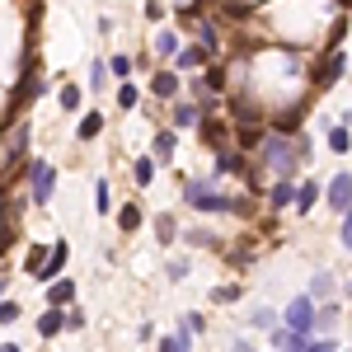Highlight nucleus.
Returning a JSON list of instances; mask_svg holds the SVG:
<instances>
[{
  "label": "nucleus",
  "instance_id": "aec40b11",
  "mask_svg": "<svg viewBox=\"0 0 352 352\" xmlns=\"http://www.w3.org/2000/svg\"><path fill=\"white\" fill-rule=\"evenodd\" d=\"M324 141H329V151H333V155H348V151H352V127L329 122V127H324Z\"/></svg>",
  "mask_w": 352,
  "mask_h": 352
},
{
  "label": "nucleus",
  "instance_id": "4468645a",
  "mask_svg": "<svg viewBox=\"0 0 352 352\" xmlns=\"http://www.w3.org/2000/svg\"><path fill=\"white\" fill-rule=\"evenodd\" d=\"M212 52L202 47V43H184V52L174 56V71H197V66H207Z\"/></svg>",
  "mask_w": 352,
  "mask_h": 352
},
{
  "label": "nucleus",
  "instance_id": "4c0bfd02",
  "mask_svg": "<svg viewBox=\"0 0 352 352\" xmlns=\"http://www.w3.org/2000/svg\"><path fill=\"white\" fill-rule=\"evenodd\" d=\"M146 19H151V24H160V19H164V5H160V0H146Z\"/></svg>",
  "mask_w": 352,
  "mask_h": 352
},
{
  "label": "nucleus",
  "instance_id": "e433bc0d",
  "mask_svg": "<svg viewBox=\"0 0 352 352\" xmlns=\"http://www.w3.org/2000/svg\"><path fill=\"white\" fill-rule=\"evenodd\" d=\"M184 240L188 244H217V235H207V230H184Z\"/></svg>",
  "mask_w": 352,
  "mask_h": 352
},
{
  "label": "nucleus",
  "instance_id": "f8f14e48",
  "mask_svg": "<svg viewBox=\"0 0 352 352\" xmlns=\"http://www.w3.org/2000/svg\"><path fill=\"white\" fill-rule=\"evenodd\" d=\"M151 52L160 56V66H164V61H174V56L184 52V33H174V28H160V33L151 38Z\"/></svg>",
  "mask_w": 352,
  "mask_h": 352
},
{
  "label": "nucleus",
  "instance_id": "ea45409f",
  "mask_svg": "<svg viewBox=\"0 0 352 352\" xmlns=\"http://www.w3.org/2000/svg\"><path fill=\"white\" fill-rule=\"evenodd\" d=\"M0 352H19V343H0Z\"/></svg>",
  "mask_w": 352,
  "mask_h": 352
},
{
  "label": "nucleus",
  "instance_id": "b1692460",
  "mask_svg": "<svg viewBox=\"0 0 352 352\" xmlns=\"http://www.w3.org/2000/svg\"><path fill=\"white\" fill-rule=\"evenodd\" d=\"M132 179H136V188H151V184H155V160H151V155L132 160Z\"/></svg>",
  "mask_w": 352,
  "mask_h": 352
},
{
  "label": "nucleus",
  "instance_id": "58836bf2",
  "mask_svg": "<svg viewBox=\"0 0 352 352\" xmlns=\"http://www.w3.org/2000/svg\"><path fill=\"white\" fill-rule=\"evenodd\" d=\"M230 352H254V348H249L244 338H235V343H230Z\"/></svg>",
  "mask_w": 352,
  "mask_h": 352
},
{
  "label": "nucleus",
  "instance_id": "393cba45",
  "mask_svg": "<svg viewBox=\"0 0 352 352\" xmlns=\"http://www.w3.org/2000/svg\"><path fill=\"white\" fill-rule=\"evenodd\" d=\"M113 99H118V109H122V113H132L136 104H141V94H136V85H132V80H118Z\"/></svg>",
  "mask_w": 352,
  "mask_h": 352
},
{
  "label": "nucleus",
  "instance_id": "f03ea898",
  "mask_svg": "<svg viewBox=\"0 0 352 352\" xmlns=\"http://www.w3.org/2000/svg\"><path fill=\"white\" fill-rule=\"evenodd\" d=\"M184 207H192V212H202V217H235L244 202L240 197H230V192H221L217 179H188L184 184Z\"/></svg>",
  "mask_w": 352,
  "mask_h": 352
},
{
  "label": "nucleus",
  "instance_id": "423d86ee",
  "mask_svg": "<svg viewBox=\"0 0 352 352\" xmlns=\"http://www.w3.org/2000/svg\"><path fill=\"white\" fill-rule=\"evenodd\" d=\"M66 263H71V244L56 240L52 249H47V258H43V263L33 268V277H38V282H56V277L66 272Z\"/></svg>",
  "mask_w": 352,
  "mask_h": 352
},
{
  "label": "nucleus",
  "instance_id": "6e6552de",
  "mask_svg": "<svg viewBox=\"0 0 352 352\" xmlns=\"http://www.w3.org/2000/svg\"><path fill=\"white\" fill-rule=\"evenodd\" d=\"M174 155H179V132H174V127H160V132L151 136V160L169 169V164H174Z\"/></svg>",
  "mask_w": 352,
  "mask_h": 352
},
{
  "label": "nucleus",
  "instance_id": "cd10ccee",
  "mask_svg": "<svg viewBox=\"0 0 352 352\" xmlns=\"http://www.w3.org/2000/svg\"><path fill=\"white\" fill-rule=\"evenodd\" d=\"M249 324L254 329H272V324H282V320H277L272 305H254V310H249Z\"/></svg>",
  "mask_w": 352,
  "mask_h": 352
},
{
  "label": "nucleus",
  "instance_id": "1a4fd4ad",
  "mask_svg": "<svg viewBox=\"0 0 352 352\" xmlns=\"http://www.w3.org/2000/svg\"><path fill=\"white\" fill-rule=\"evenodd\" d=\"M207 113L197 109V99H174V109H169V127L174 132H188V127H197Z\"/></svg>",
  "mask_w": 352,
  "mask_h": 352
},
{
  "label": "nucleus",
  "instance_id": "a19ab883",
  "mask_svg": "<svg viewBox=\"0 0 352 352\" xmlns=\"http://www.w3.org/2000/svg\"><path fill=\"white\" fill-rule=\"evenodd\" d=\"M343 292H348V300H352V277H348V287H343Z\"/></svg>",
  "mask_w": 352,
  "mask_h": 352
},
{
  "label": "nucleus",
  "instance_id": "c9c22d12",
  "mask_svg": "<svg viewBox=\"0 0 352 352\" xmlns=\"http://www.w3.org/2000/svg\"><path fill=\"white\" fill-rule=\"evenodd\" d=\"M66 329H71V333H80V329H85V310L71 305V310H66Z\"/></svg>",
  "mask_w": 352,
  "mask_h": 352
},
{
  "label": "nucleus",
  "instance_id": "a211bd4d",
  "mask_svg": "<svg viewBox=\"0 0 352 352\" xmlns=\"http://www.w3.org/2000/svg\"><path fill=\"white\" fill-rule=\"evenodd\" d=\"M56 333H66V310L47 305V310L38 315V338H56Z\"/></svg>",
  "mask_w": 352,
  "mask_h": 352
},
{
  "label": "nucleus",
  "instance_id": "9d476101",
  "mask_svg": "<svg viewBox=\"0 0 352 352\" xmlns=\"http://www.w3.org/2000/svg\"><path fill=\"white\" fill-rule=\"evenodd\" d=\"M151 94H155V99H179V94H184V76L169 71V66H160V71L151 76Z\"/></svg>",
  "mask_w": 352,
  "mask_h": 352
},
{
  "label": "nucleus",
  "instance_id": "72a5a7b5",
  "mask_svg": "<svg viewBox=\"0 0 352 352\" xmlns=\"http://www.w3.org/2000/svg\"><path fill=\"white\" fill-rule=\"evenodd\" d=\"M212 300H217V305H235V300H240V287H230V282H226V287L212 292Z\"/></svg>",
  "mask_w": 352,
  "mask_h": 352
},
{
  "label": "nucleus",
  "instance_id": "37998d69",
  "mask_svg": "<svg viewBox=\"0 0 352 352\" xmlns=\"http://www.w3.org/2000/svg\"><path fill=\"white\" fill-rule=\"evenodd\" d=\"M338 352H343V348H338Z\"/></svg>",
  "mask_w": 352,
  "mask_h": 352
},
{
  "label": "nucleus",
  "instance_id": "a878e982",
  "mask_svg": "<svg viewBox=\"0 0 352 352\" xmlns=\"http://www.w3.org/2000/svg\"><path fill=\"white\" fill-rule=\"evenodd\" d=\"M99 132H104V113H85L80 127H76V136H80V141H94Z\"/></svg>",
  "mask_w": 352,
  "mask_h": 352
},
{
  "label": "nucleus",
  "instance_id": "412c9836",
  "mask_svg": "<svg viewBox=\"0 0 352 352\" xmlns=\"http://www.w3.org/2000/svg\"><path fill=\"white\" fill-rule=\"evenodd\" d=\"M118 230H122V235H136V230H141V207H136V202H122V207H118Z\"/></svg>",
  "mask_w": 352,
  "mask_h": 352
},
{
  "label": "nucleus",
  "instance_id": "f3484780",
  "mask_svg": "<svg viewBox=\"0 0 352 352\" xmlns=\"http://www.w3.org/2000/svg\"><path fill=\"white\" fill-rule=\"evenodd\" d=\"M320 197H324V188H320L315 179H300V184H296V212H300V217H310Z\"/></svg>",
  "mask_w": 352,
  "mask_h": 352
},
{
  "label": "nucleus",
  "instance_id": "f704fd0d",
  "mask_svg": "<svg viewBox=\"0 0 352 352\" xmlns=\"http://www.w3.org/2000/svg\"><path fill=\"white\" fill-rule=\"evenodd\" d=\"M164 277H169V282H184V277H188V258H169Z\"/></svg>",
  "mask_w": 352,
  "mask_h": 352
},
{
  "label": "nucleus",
  "instance_id": "9b49d317",
  "mask_svg": "<svg viewBox=\"0 0 352 352\" xmlns=\"http://www.w3.org/2000/svg\"><path fill=\"white\" fill-rule=\"evenodd\" d=\"M263 197H268L272 212H287V207H296V179H272Z\"/></svg>",
  "mask_w": 352,
  "mask_h": 352
},
{
  "label": "nucleus",
  "instance_id": "c85d7f7f",
  "mask_svg": "<svg viewBox=\"0 0 352 352\" xmlns=\"http://www.w3.org/2000/svg\"><path fill=\"white\" fill-rule=\"evenodd\" d=\"M80 99H85V94H80V85H61V94H56V104H61L66 113H76V109H80Z\"/></svg>",
  "mask_w": 352,
  "mask_h": 352
},
{
  "label": "nucleus",
  "instance_id": "bb28decb",
  "mask_svg": "<svg viewBox=\"0 0 352 352\" xmlns=\"http://www.w3.org/2000/svg\"><path fill=\"white\" fill-rule=\"evenodd\" d=\"M109 71H113V80H127V76L136 71V61H132L127 52H113V56H109Z\"/></svg>",
  "mask_w": 352,
  "mask_h": 352
},
{
  "label": "nucleus",
  "instance_id": "7c9ffc66",
  "mask_svg": "<svg viewBox=\"0 0 352 352\" xmlns=\"http://www.w3.org/2000/svg\"><path fill=\"white\" fill-rule=\"evenodd\" d=\"M19 315H24V305H19V300H5V296H0V324H19Z\"/></svg>",
  "mask_w": 352,
  "mask_h": 352
},
{
  "label": "nucleus",
  "instance_id": "79ce46f5",
  "mask_svg": "<svg viewBox=\"0 0 352 352\" xmlns=\"http://www.w3.org/2000/svg\"><path fill=\"white\" fill-rule=\"evenodd\" d=\"M0 249H5V240H0Z\"/></svg>",
  "mask_w": 352,
  "mask_h": 352
},
{
  "label": "nucleus",
  "instance_id": "ddd939ff",
  "mask_svg": "<svg viewBox=\"0 0 352 352\" xmlns=\"http://www.w3.org/2000/svg\"><path fill=\"white\" fill-rule=\"evenodd\" d=\"M76 292H80V287H76L71 277H56L52 287H47V305H56V310H71V305H76Z\"/></svg>",
  "mask_w": 352,
  "mask_h": 352
},
{
  "label": "nucleus",
  "instance_id": "5701e85b",
  "mask_svg": "<svg viewBox=\"0 0 352 352\" xmlns=\"http://www.w3.org/2000/svg\"><path fill=\"white\" fill-rule=\"evenodd\" d=\"M113 85V71H109V61H89V89L94 94H104Z\"/></svg>",
  "mask_w": 352,
  "mask_h": 352
},
{
  "label": "nucleus",
  "instance_id": "dca6fc26",
  "mask_svg": "<svg viewBox=\"0 0 352 352\" xmlns=\"http://www.w3.org/2000/svg\"><path fill=\"white\" fill-rule=\"evenodd\" d=\"M338 320H343V305H338V300H320V305H315V333H333Z\"/></svg>",
  "mask_w": 352,
  "mask_h": 352
},
{
  "label": "nucleus",
  "instance_id": "6ab92c4d",
  "mask_svg": "<svg viewBox=\"0 0 352 352\" xmlns=\"http://www.w3.org/2000/svg\"><path fill=\"white\" fill-rule=\"evenodd\" d=\"M192 343H197V333H188V329L179 324L174 333H164L160 343H155V352H192Z\"/></svg>",
  "mask_w": 352,
  "mask_h": 352
},
{
  "label": "nucleus",
  "instance_id": "f257e3e1",
  "mask_svg": "<svg viewBox=\"0 0 352 352\" xmlns=\"http://www.w3.org/2000/svg\"><path fill=\"white\" fill-rule=\"evenodd\" d=\"M310 160V136H282V132H268L263 136V151H258V164L277 174V179H296V169Z\"/></svg>",
  "mask_w": 352,
  "mask_h": 352
},
{
  "label": "nucleus",
  "instance_id": "473e14b6",
  "mask_svg": "<svg viewBox=\"0 0 352 352\" xmlns=\"http://www.w3.org/2000/svg\"><path fill=\"white\" fill-rule=\"evenodd\" d=\"M338 244L352 254V212H343V217H338Z\"/></svg>",
  "mask_w": 352,
  "mask_h": 352
},
{
  "label": "nucleus",
  "instance_id": "39448f33",
  "mask_svg": "<svg viewBox=\"0 0 352 352\" xmlns=\"http://www.w3.org/2000/svg\"><path fill=\"white\" fill-rule=\"evenodd\" d=\"M282 324L296 329V333H315V300H310V296L287 300V310H282Z\"/></svg>",
  "mask_w": 352,
  "mask_h": 352
},
{
  "label": "nucleus",
  "instance_id": "20e7f679",
  "mask_svg": "<svg viewBox=\"0 0 352 352\" xmlns=\"http://www.w3.org/2000/svg\"><path fill=\"white\" fill-rule=\"evenodd\" d=\"M343 71H348V52H329L324 66H315V76H310V89L315 94H329L333 85L343 80Z\"/></svg>",
  "mask_w": 352,
  "mask_h": 352
},
{
  "label": "nucleus",
  "instance_id": "4be33fe9",
  "mask_svg": "<svg viewBox=\"0 0 352 352\" xmlns=\"http://www.w3.org/2000/svg\"><path fill=\"white\" fill-rule=\"evenodd\" d=\"M179 235H184V230H179V217L160 212V217H155V240H160V244H174Z\"/></svg>",
  "mask_w": 352,
  "mask_h": 352
},
{
  "label": "nucleus",
  "instance_id": "2f4dec72",
  "mask_svg": "<svg viewBox=\"0 0 352 352\" xmlns=\"http://www.w3.org/2000/svg\"><path fill=\"white\" fill-rule=\"evenodd\" d=\"M179 324L188 329V333H207V315H202V310H188V315H184Z\"/></svg>",
  "mask_w": 352,
  "mask_h": 352
},
{
  "label": "nucleus",
  "instance_id": "2eb2a0df",
  "mask_svg": "<svg viewBox=\"0 0 352 352\" xmlns=\"http://www.w3.org/2000/svg\"><path fill=\"white\" fill-rule=\"evenodd\" d=\"M333 287H338V277H333L329 268H315V277H310V292H305V296L320 305V300H333Z\"/></svg>",
  "mask_w": 352,
  "mask_h": 352
},
{
  "label": "nucleus",
  "instance_id": "7ed1b4c3",
  "mask_svg": "<svg viewBox=\"0 0 352 352\" xmlns=\"http://www.w3.org/2000/svg\"><path fill=\"white\" fill-rule=\"evenodd\" d=\"M52 192H56V164L28 160V202L33 207H52Z\"/></svg>",
  "mask_w": 352,
  "mask_h": 352
},
{
  "label": "nucleus",
  "instance_id": "0eeeda50",
  "mask_svg": "<svg viewBox=\"0 0 352 352\" xmlns=\"http://www.w3.org/2000/svg\"><path fill=\"white\" fill-rule=\"evenodd\" d=\"M324 202H329V212H338V217H343V212H352V174H348V169L329 179Z\"/></svg>",
  "mask_w": 352,
  "mask_h": 352
},
{
  "label": "nucleus",
  "instance_id": "c756f323",
  "mask_svg": "<svg viewBox=\"0 0 352 352\" xmlns=\"http://www.w3.org/2000/svg\"><path fill=\"white\" fill-rule=\"evenodd\" d=\"M94 207H99V217H109V212H113V192H109V179H99V184H94Z\"/></svg>",
  "mask_w": 352,
  "mask_h": 352
}]
</instances>
